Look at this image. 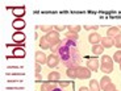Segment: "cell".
<instances>
[{
    "mask_svg": "<svg viewBox=\"0 0 121 91\" xmlns=\"http://www.w3.org/2000/svg\"><path fill=\"white\" fill-rule=\"evenodd\" d=\"M59 59H62V64L67 67H75L79 66L80 61V54L76 50V41L67 40L62 41L59 46Z\"/></svg>",
    "mask_w": 121,
    "mask_h": 91,
    "instance_id": "6da1fadb",
    "label": "cell"
},
{
    "mask_svg": "<svg viewBox=\"0 0 121 91\" xmlns=\"http://www.w3.org/2000/svg\"><path fill=\"white\" fill-rule=\"evenodd\" d=\"M45 38L48 40L49 45H50V49H52V48H57V46L60 44L59 33H58V32H55V30H52V32H49V33H46Z\"/></svg>",
    "mask_w": 121,
    "mask_h": 91,
    "instance_id": "7a4b0ae2",
    "label": "cell"
},
{
    "mask_svg": "<svg viewBox=\"0 0 121 91\" xmlns=\"http://www.w3.org/2000/svg\"><path fill=\"white\" fill-rule=\"evenodd\" d=\"M78 78L79 79H90L91 78V70L88 67L78 66Z\"/></svg>",
    "mask_w": 121,
    "mask_h": 91,
    "instance_id": "3957f363",
    "label": "cell"
},
{
    "mask_svg": "<svg viewBox=\"0 0 121 91\" xmlns=\"http://www.w3.org/2000/svg\"><path fill=\"white\" fill-rule=\"evenodd\" d=\"M12 40L16 42V45H21L24 46V42H25V34L22 33V32H16L15 34L12 36Z\"/></svg>",
    "mask_w": 121,
    "mask_h": 91,
    "instance_id": "277c9868",
    "label": "cell"
},
{
    "mask_svg": "<svg viewBox=\"0 0 121 91\" xmlns=\"http://www.w3.org/2000/svg\"><path fill=\"white\" fill-rule=\"evenodd\" d=\"M87 67L91 71H97V69H99V59L97 58H88Z\"/></svg>",
    "mask_w": 121,
    "mask_h": 91,
    "instance_id": "5b68a950",
    "label": "cell"
},
{
    "mask_svg": "<svg viewBox=\"0 0 121 91\" xmlns=\"http://www.w3.org/2000/svg\"><path fill=\"white\" fill-rule=\"evenodd\" d=\"M58 64H59V57L57 54H50L48 57V66L49 67H55V66H58Z\"/></svg>",
    "mask_w": 121,
    "mask_h": 91,
    "instance_id": "8992f818",
    "label": "cell"
},
{
    "mask_svg": "<svg viewBox=\"0 0 121 91\" xmlns=\"http://www.w3.org/2000/svg\"><path fill=\"white\" fill-rule=\"evenodd\" d=\"M101 45H103L104 49H109V48H112L113 45H115V40L111 38V37H101Z\"/></svg>",
    "mask_w": 121,
    "mask_h": 91,
    "instance_id": "52a82bcc",
    "label": "cell"
},
{
    "mask_svg": "<svg viewBox=\"0 0 121 91\" xmlns=\"http://www.w3.org/2000/svg\"><path fill=\"white\" fill-rule=\"evenodd\" d=\"M88 41H90L92 45H96V44H100V41H101V37H100V34L97 33V32H94V33L90 34V37H88Z\"/></svg>",
    "mask_w": 121,
    "mask_h": 91,
    "instance_id": "ba28073f",
    "label": "cell"
},
{
    "mask_svg": "<svg viewBox=\"0 0 121 91\" xmlns=\"http://www.w3.org/2000/svg\"><path fill=\"white\" fill-rule=\"evenodd\" d=\"M12 13L16 16L17 18H22L24 17V15H25V7H16V8H13L12 9Z\"/></svg>",
    "mask_w": 121,
    "mask_h": 91,
    "instance_id": "9c48e42d",
    "label": "cell"
},
{
    "mask_svg": "<svg viewBox=\"0 0 121 91\" xmlns=\"http://www.w3.org/2000/svg\"><path fill=\"white\" fill-rule=\"evenodd\" d=\"M12 27L15 28L16 30H21L25 28V20L24 18H16L15 21L12 23Z\"/></svg>",
    "mask_w": 121,
    "mask_h": 91,
    "instance_id": "30bf717a",
    "label": "cell"
},
{
    "mask_svg": "<svg viewBox=\"0 0 121 91\" xmlns=\"http://www.w3.org/2000/svg\"><path fill=\"white\" fill-rule=\"evenodd\" d=\"M66 75L69 77V78H71V79L78 78V66H75V67H67Z\"/></svg>",
    "mask_w": 121,
    "mask_h": 91,
    "instance_id": "8fae6325",
    "label": "cell"
},
{
    "mask_svg": "<svg viewBox=\"0 0 121 91\" xmlns=\"http://www.w3.org/2000/svg\"><path fill=\"white\" fill-rule=\"evenodd\" d=\"M120 33V28L118 27H113V28H109L108 30H107V37H111V38H113V37H117Z\"/></svg>",
    "mask_w": 121,
    "mask_h": 91,
    "instance_id": "7c38bea8",
    "label": "cell"
},
{
    "mask_svg": "<svg viewBox=\"0 0 121 91\" xmlns=\"http://www.w3.org/2000/svg\"><path fill=\"white\" fill-rule=\"evenodd\" d=\"M13 57L16 58H24L25 57V49L22 48V46H16L15 49H13Z\"/></svg>",
    "mask_w": 121,
    "mask_h": 91,
    "instance_id": "4fadbf2b",
    "label": "cell"
},
{
    "mask_svg": "<svg viewBox=\"0 0 121 91\" xmlns=\"http://www.w3.org/2000/svg\"><path fill=\"white\" fill-rule=\"evenodd\" d=\"M36 62L38 64H48V57L43 52H36Z\"/></svg>",
    "mask_w": 121,
    "mask_h": 91,
    "instance_id": "5bb4252c",
    "label": "cell"
},
{
    "mask_svg": "<svg viewBox=\"0 0 121 91\" xmlns=\"http://www.w3.org/2000/svg\"><path fill=\"white\" fill-rule=\"evenodd\" d=\"M100 71H103L104 74H109L113 71V62H111V64H101V66H100Z\"/></svg>",
    "mask_w": 121,
    "mask_h": 91,
    "instance_id": "9a60e30c",
    "label": "cell"
},
{
    "mask_svg": "<svg viewBox=\"0 0 121 91\" xmlns=\"http://www.w3.org/2000/svg\"><path fill=\"white\" fill-rule=\"evenodd\" d=\"M48 79H49V82L57 83V82H59V79H60V74L58 73V71H52V73L48 75Z\"/></svg>",
    "mask_w": 121,
    "mask_h": 91,
    "instance_id": "2e32d148",
    "label": "cell"
},
{
    "mask_svg": "<svg viewBox=\"0 0 121 91\" xmlns=\"http://www.w3.org/2000/svg\"><path fill=\"white\" fill-rule=\"evenodd\" d=\"M104 52V48L101 44H96V45H92V53H94L95 55H100L103 54Z\"/></svg>",
    "mask_w": 121,
    "mask_h": 91,
    "instance_id": "e0dca14e",
    "label": "cell"
},
{
    "mask_svg": "<svg viewBox=\"0 0 121 91\" xmlns=\"http://www.w3.org/2000/svg\"><path fill=\"white\" fill-rule=\"evenodd\" d=\"M109 83H111V78H109L108 75H104L103 78L100 79V83H99V85H100V88H103V90H104V88H105L107 86L109 85Z\"/></svg>",
    "mask_w": 121,
    "mask_h": 91,
    "instance_id": "ac0fdd59",
    "label": "cell"
},
{
    "mask_svg": "<svg viewBox=\"0 0 121 91\" xmlns=\"http://www.w3.org/2000/svg\"><path fill=\"white\" fill-rule=\"evenodd\" d=\"M55 87H57V86H55L54 83H52V82L42 83V86H41V91H52V90H54Z\"/></svg>",
    "mask_w": 121,
    "mask_h": 91,
    "instance_id": "d6986e66",
    "label": "cell"
},
{
    "mask_svg": "<svg viewBox=\"0 0 121 91\" xmlns=\"http://www.w3.org/2000/svg\"><path fill=\"white\" fill-rule=\"evenodd\" d=\"M39 48L41 49H50V45H49L48 40L45 38V36L39 38Z\"/></svg>",
    "mask_w": 121,
    "mask_h": 91,
    "instance_id": "ffe728a7",
    "label": "cell"
},
{
    "mask_svg": "<svg viewBox=\"0 0 121 91\" xmlns=\"http://www.w3.org/2000/svg\"><path fill=\"white\" fill-rule=\"evenodd\" d=\"M90 91H100V85L97 81H91L90 82Z\"/></svg>",
    "mask_w": 121,
    "mask_h": 91,
    "instance_id": "44dd1931",
    "label": "cell"
},
{
    "mask_svg": "<svg viewBox=\"0 0 121 91\" xmlns=\"http://www.w3.org/2000/svg\"><path fill=\"white\" fill-rule=\"evenodd\" d=\"M67 28H69L70 33H76V34L80 32V29H82V27H79V25H69Z\"/></svg>",
    "mask_w": 121,
    "mask_h": 91,
    "instance_id": "7402d4cb",
    "label": "cell"
},
{
    "mask_svg": "<svg viewBox=\"0 0 121 91\" xmlns=\"http://www.w3.org/2000/svg\"><path fill=\"white\" fill-rule=\"evenodd\" d=\"M38 28L42 30V32H45V33H49V32H52V30H53L52 25H39Z\"/></svg>",
    "mask_w": 121,
    "mask_h": 91,
    "instance_id": "603a6c76",
    "label": "cell"
},
{
    "mask_svg": "<svg viewBox=\"0 0 121 91\" xmlns=\"http://www.w3.org/2000/svg\"><path fill=\"white\" fill-rule=\"evenodd\" d=\"M66 38L71 40V41H76L78 40V34L76 33H70V32H66Z\"/></svg>",
    "mask_w": 121,
    "mask_h": 91,
    "instance_id": "cb8c5ba5",
    "label": "cell"
},
{
    "mask_svg": "<svg viewBox=\"0 0 121 91\" xmlns=\"http://www.w3.org/2000/svg\"><path fill=\"white\" fill-rule=\"evenodd\" d=\"M113 62H121V50H117V52L113 54Z\"/></svg>",
    "mask_w": 121,
    "mask_h": 91,
    "instance_id": "d4e9b609",
    "label": "cell"
},
{
    "mask_svg": "<svg viewBox=\"0 0 121 91\" xmlns=\"http://www.w3.org/2000/svg\"><path fill=\"white\" fill-rule=\"evenodd\" d=\"M113 62V58H111L109 55H103L101 57V64H111Z\"/></svg>",
    "mask_w": 121,
    "mask_h": 91,
    "instance_id": "484cf974",
    "label": "cell"
},
{
    "mask_svg": "<svg viewBox=\"0 0 121 91\" xmlns=\"http://www.w3.org/2000/svg\"><path fill=\"white\" fill-rule=\"evenodd\" d=\"M113 40H115V46H116V48L121 49V34H118V36L115 37Z\"/></svg>",
    "mask_w": 121,
    "mask_h": 91,
    "instance_id": "4316f807",
    "label": "cell"
},
{
    "mask_svg": "<svg viewBox=\"0 0 121 91\" xmlns=\"http://www.w3.org/2000/svg\"><path fill=\"white\" fill-rule=\"evenodd\" d=\"M83 28H84L86 30H97L100 27L99 25H92V27H91V25H84Z\"/></svg>",
    "mask_w": 121,
    "mask_h": 91,
    "instance_id": "83f0119b",
    "label": "cell"
},
{
    "mask_svg": "<svg viewBox=\"0 0 121 91\" xmlns=\"http://www.w3.org/2000/svg\"><path fill=\"white\" fill-rule=\"evenodd\" d=\"M53 28H54L55 32H58V33H59V32H63V30L66 29L67 27H63V25H54Z\"/></svg>",
    "mask_w": 121,
    "mask_h": 91,
    "instance_id": "f1b7e54d",
    "label": "cell"
},
{
    "mask_svg": "<svg viewBox=\"0 0 121 91\" xmlns=\"http://www.w3.org/2000/svg\"><path fill=\"white\" fill-rule=\"evenodd\" d=\"M104 91H116V86L113 85L112 82H111V83H109V85L107 86L105 88H104Z\"/></svg>",
    "mask_w": 121,
    "mask_h": 91,
    "instance_id": "f546056e",
    "label": "cell"
},
{
    "mask_svg": "<svg viewBox=\"0 0 121 91\" xmlns=\"http://www.w3.org/2000/svg\"><path fill=\"white\" fill-rule=\"evenodd\" d=\"M34 70H36V74H41V71H42V69H41V64L36 62V65H34Z\"/></svg>",
    "mask_w": 121,
    "mask_h": 91,
    "instance_id": "4dcf8cb0",
    "label": "cell"
},
{
    "mask_svg": "<svg viewBox=\"0 0 121 91\" xmlns=\"http://www.w3.org/2000/svg\"><path fill=\"white\" fill-rule=\"evenodd\" d=\"M42 81V77H41V74H36V82H41Z\"/></svg>",
    "mask_w": 121,
    "mask_h": 91,
    "instance_id": "1f68e13d",
    "label": "cell"
},
{
    "mask_svg": "<svg viewBox=\"0 0 121 91\" xmlns=\"http://www.w3.org/2000/svg\"><path fill=\"white\" fill-rule=\"evenodd\" d=\"M59 86L60 87H66V86H69V82H59Z\"/></svg>",
    "mask_w": 121,
    "mask_h": 91,
    "instance_id": "d6a6232c",
    "label": "cell"
},
{
    "mask_svg": "<svg viewBox=\"0 0 121 91\" xmlns=\"http://www.w3.org/2000/svg\"><path fill=\"white\" fill-rule=\"evenodd\" d=\"M79 91H90V88H88V87H84V86H83V87L79 88Z\"/></svg>",
    "mask_w": 121,
    "mask_h": 91,
    "instance_id": "836d02e7",
    "label": "cell"
},
{
    "mask_svg": "<svg viewBox=\"0 0 121 91\" xmlns=\"http://www.w3.org/2000/svg\"><path fill=\"white\" fill-rule=\"evenodd\" d=\"M52 91H65V90H63V88H60V87H59V88H58V87H55L54 90H52Z\"/></svg>",
    "mask_w": 121,
    "mask_h": 91,
    "instance_id": "e575fe53",
    "label": "cell"
},
{
    "mask_svg": "<svg viewBox=\"0 0 121 91\" xmlns=\"http://www.w3.org/2000/svg\"><path fill=\"white\" fill-rule=\"evenodd\" d=\"M120 66H121V62H120Z\"/></svg>",
    "mask_w": 121,
    "mask_h": 91,
    "instance_id": "d590c367",
    "label": "cell"
},
{
    "mask_svg": "<svg viewBox=\"0 0 121 91\" xmlns=\"http://www.w3.org/2000/svg\"><path fill=\"white\" fill-rule=\"evenodd\" d=\"M120 70H121V66H120Z\"/></svg>",
    "mask_w": 121,
    "mask_h": 91,
    "instance_id": "8d00e7d4",
    "label": "cell"
},
{
    "mask_svg": "<svg viewBox=\"0 0 121 91\" xmlns=\"http://www.w3.org/2000/svg\"><path fill=\"white\" fill-rule=\"evenodd\" d=\"M116 91H117V90H116Z\"/></svg>",
    "mask_w": 121,
    "mask_h": 91,
    "instance_id": "74e56055",
    "label": "cell"
}]
</instances>
